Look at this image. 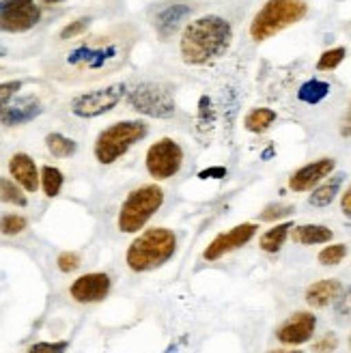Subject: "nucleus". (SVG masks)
<instances>
[{"label": "nucleus", "mask_w": 351, "mask_h": 353, "mask_svg": "<svg viewBox=\"0 0 351 353\" xmlns=\"http://www.w3.org/2000/svg\"><path fill=\"white\" fill-rule=\"evenodd\" d=\"M138 41V30L132 24H117L93 37L80 39L48 63V74L67 82H93L106 78L128 63Z\"/></svg>", "instance_id": "obj_1"}, {"label": "nucleus", "mask_w": 351, "mask_h": 353, "mask_svg": "<svg viewBox=\"0 0 351 353\" xmlns=\"http://www.w3.org/2000/svg\"><path fill=\"white\" fill-rule=\"evenodd\" d=\"M233 41L229 20L220 15H203L183 28L179 41L181 61L188 65H205L220 59Z\"/></svg>", "instance_id": "obj_2"}, {"label": "nucleus", "mask_w": 351, "mask_h": 353, "mask_svg": "<svg viewBox=\"0 0 351 353\" xmlns=\"http://www.w3.org/2000/svg\"><path fill=\"white\" fill-rule=\"evenodd\" d=\"M177 250V235L170 228L153 226L140 233L126 252L128 268L136 274H145L162 268L166 261L172 259Z\"/></svg>", "instance_id": "obj_3"}, {"label": "nucleus", "mask_w": 351, "mask_h": 353, "mask_svg": "<svg viewBox=\"0 0 351 353\" xmlns=\"http://www.w3.org/2000/svg\"><path fill=\"white\" fill-rule=\"evenodd\" d=\"M308 13L304 0H268L250 22V37L254 41H265L280 30L302 22Z\"/></svg>", "instance_id": "obj_4"}, {"label": "nucleus", "mask_w": 351, "mask_h": 353, "mask_svg": "<svg viewBox=\"0 0 351 353\" xmlns=\"http://www.w3.org/2000/svg\"><path fill=\"white\" fill-rule=\"evenodd\" d=\"M164 196L166 194L160 185H140L132 190L119 209V218H117L119 231L132 235L138 233L140 228H145V224L164 205Z\"/></svg>", "instance_id": "obj_5"}, {"label": "nucleus", "mask_w": 351, "mask_h": 353, "mask_svg": "<svg viewBox=\"0 0 351 353\" xmlns=\"http://www.w3.org/2000/svg\"><path fill=\"white\" fill-rule=\"evenodd\" d=\"M149 128L143 121H119L106 128L95 140V160L103 166L114 164L119 157L126 155L134 145L147 136Z\"/></svg>", "instance_id": "obj_6"}, {"label": "nucleus", "mask_w": 351, "mask_h": 353, "mask_svg": "<svg viewBox=\"0 0 351 353\" xmlns=\"http://www.w3.org/2000/svg\"><path fill=\"white\" fill-rule=\"evenodd\" d=\"M132 110L151 117V119H170L174 114L172 93L164 84L157 82H140L130 91Z\"/></svg>", "instance_id": "obj_7"}, {"label": "nucleus", "mask_w": 351, "mask_h": 353, "mask_svg": "<svg viewBox=\"0 0 351 353\" xmlns=\"http://www.w3.org/2000/svg\"><path fill=\"white\" fill-rule=\"evenodd\" d=\"M147 172L155 181H166L174 176L183 166V149L172 138H160L149 147L147 160H145Z\"/></svg>", "instance_id": "obj_8"}, {"label": "nucleus", "mask_w": 351, "mask_h": 353, "mask_svg": "<svg viewBox=\"0 0 351 353\" xmlns=\"http://www.w3.org/2000/svg\"><path fill=\"white\" fill-rule=\"evenodd\" d=\"M126 91H128V86L123 82H117L106 88H99V91L82 93V95L74 97L72 103H69V108H72V112L80 119H95L99 114L110 112L123 99Z\"/></svg>", "instance_id": "obj_9"}, {"label": "nucleus", "mask_w": 351, "mask_h": 353, "mask_svg": "<svg viewBox=\"0 0 351 353\" xmlns=\"http://www.w3.org/2000/svg\"><path fill=\"white\" fill-rule=\"evenodd\" d=\"M41 20V9L34 0H0V30L28 32Z\"/></svg>", "instance_id": "obj_10"}, {"label": "nucleus", "mask_w": 351, "mask_h": 353, "mask_svg": "<svg viewBox=\"0 0 351 353\" xmlns=\"http://www.w3.org/2000/svg\"><path fill=\"white\" fill-rule=\"evenodd\" d=\"M254 235H257V224H252V222L237 224V226L231 228V231L220 233L212 243H209L205 248V252H203V259L205 261H218L224 254L239 250L241 245L248 243Z\"/></svg>", "instance_id": "obj_11"}, {"label": "nucleus", "mask_w": 351, "mask_h": 353, "mask_svg": "<svg viewBox=\"0 0 351 353\" xmlns=\"http://www.w3.org/2000/svg\"><path fill=\"white\" fill-rule=\"evenodd\" d=\"M110 287H112V280L108 274H103V272L84 274L78 280H74V285L69 287V295L80 304H97L108 297Z\"/></svg>", "instance_id": "obj_12"}, {"label": "nucleus", "mask_w": 351, "mask_h": 353, "mask_svg": "<svg viewBox=\"0 0 351 353\" xmlns=\"http://www.w3.org/2000/svg\"><path fill=\"white\" fill-rule=\"evenodd\" d=\"M317 327V316L312 312H295L276 330V339L283 345H304L312 339Z\"/></svg>", "instance_id": "obj_13"}, {"label": "nucleus", "mask_w": 351, "mask_h": 353, "mask_svg": "<svg viewBox=\"0 0 351 353\" xmlns=\"http://www.w3.org/2000/svg\"><path fill=\"white\" fill-rule=\"evenodd\" d=\"M334 168L337 162L332 157H321L317 162H310L302 168H297L289 179V188L293 192H308L312 188H317L323 179H328Z\"/></svg>", "instance_id": "obj_14"}, {"label": "nucleus", "mask_w": 351, "mask_h": 353, "mask_svg": "<svg viewBox=\"0 0 351 353\" xmlns=\"http://www.w3.org/2000/svg\"><path fill=\"white\" fill-rule=\"evenodd\" d=\"M43 112L41 108V101L37 97H22V99H15L9 101L3 110H0V123L5 128H17V125H24V123L37 119Z\"/></svg>", "instance_id": "obj_15"}, {"label": "nucleus", "mask_w": 351, "mask_h": 353, "mask_svg": "<svg viewBox=\"0 0 351 353\" xmlns=\"http://www.w3.org/2000/svg\"><path fill=\"white\" fill-rule=\"evenodd\" d=\"M9 172L22 190H26V192L39 190V170L30 155L15 153L9 160Z\"/></svg>", "instance_id": "obj_16"}, {"label": "nucleus", "mask_w": 351, "mask_h": 353, "mask_svg": "<svg viewBox=\"0 0 351 353\" xmlns=\"http://www.w3.org/2000/svg\"><path fill=\"white\" fill-rule=\"evenodd\" d=\"M192 13V5H183V3H177V5H170L166 9H162L160 13L155 15V30H157V37L162 41L170 39L172 32L181 26V22L185 17Z\"/></svg>", "instance_id": "obj_17"}, {"label": "nucleus", "mask_w": 351, "mask_h": 353, "mask_svg": "<svg viewBox=\"0 0 351 353\" xmlns=\"http://www.w3.org/2000/svg\"><path fill=\"white\" fill-rule=\"evenodd\" d=\"M341 293H343L341 280H337V278L317 280L306 289V302L312 308H325L332 302H337Z\"/></svg>", "instance_id": "obj_18"}, {"label": "nucleus", "mask_w": 351, "mask_h": 353, "mask_svg": "<svg viewBox=\"0 0 351 353\" xmlns=\"http://www.w3.org/2000/svg\"><path fill=\"white\" fill-rule=\"evenodd\" d=\"M343 181H345V174H343V172H339V174H334V176H328V179H323L317 188L312 190L308 203H310L312 207H319V209L332 205V203H334V199L339 196Z\"/></svg>", "instance_id": "obj_19"}, {"label": "nucleus", "mask_w": 351, "mask_h": 353, "mask_svg": "<svg viewBox=\"0 0 351 353\" xmlns=\"http://www.w3.org/2000/svg\"><path fill=\"white\" fill-rule=\"evenodd\" d=\"M291 237L295 243L302 245H317V243H328L334 237V233L330 231L323 224H302L291 228Z\"/></svg>", "instance_id": "obj_20"}, {"label": "nucleus", "mask_w": 351, "mask_h": 353, "mask_svg": "<svg viewBox=\"0 0 351 353\" xmlns=\"http://www.w3.org/2000/svg\"><path fill=\"white\" fill-rule=\"evenodd\" d=\"M291 228H293L291 222H283V224H276L274 228H270V231H265V233L261 235V239H259L261 250L270 252V254L278 252L285 245V241H287V237L291 233Z\"/></svg>", "instance_id": "obj_21"}, {"label": "nucleus", "mask_w": 351, "mask_h": 353, "mask_svg": "<svg viewBox=\"0 0 351 353\" xmlns=\"http://www.w3.org/2000/svg\"><path fill=\"white\" fill-rule=\"evenodd\" d=\"M328 95H330V84L323 80H317V78L304 82L300 86V91H297V99H300L302 103H308V105L321 103Z\"/></svg>", "instance_id": "obj_22"}, {"label": "nucleus", "mask_w": 351, "mask_h": 353, "mask_svg": "<svg viewBox=\"0 0 351 353\" xmlns=\"http://www.w3.org/2000/svg\"><path fill=\"white\" fill-rule=\"evenodd\" d=\"M276 121V112L270 108H254L245 114L243 119V125L248 132L252 134H263L265 130H270V125Z\"/></svg>", "instance_id": "obj_23"}, {"label": "nucleus", "mask_w": 351, "mask_h": 353, "mask_svg": "<svg viewBox=\"0 0 351 353\" xmlns=\"http://www.w3.org/2000/svg\"><path fill=\"white\" fill-rule=\"evenodd\" d=\"M63 181H65L63 172L59 168H54V166H43L41 172H39V183H41V190H43V194L48 199L59 196Z\"/></svg>", "instance_id": "obj_24"}, {"label": "nucleus", "mask_w": 351, "mask_h": 353, "mask_svg": "<svg viewBox=\"0 0 351 353\" xmlns=\"http://www.w3.org/2000/svg\"><path fill=\"white\" fill-rule=\"evenodd\" d=\"M46 147H48V151L54 157H72L78 151L76 140L67 138L63 134H57V132L46 136Z\"/></svg>", "instance_id": "obj_25"}, {"label": "nucleus", "mask_w": 351, "mask_h": 353, "mask_svg": "<svg viewBox=\"0 0 351 353\" xmlns=\"http://www.w3.org/2000/svg\"><path fill=\"white\" fill-rule=\"evenodd\" d=\"M0 201L7 205H15V207H26V194L22 192V188L15 181L7 179V176H0Z\"/></svg>", "instance_id": "obj_26"}, {"label": "nucleus", "mask_w": 351, "mask_h": 353, "mask_svg": "<svg viewBox=\"0 0 351 353\" xmlns=\"http://www.w3.org/2000/svg\"><path fill=\"white\" fill-rule=\"evenodd\" d=\"M347 57V50L345 48H332V50H325L323 54L319 57L317 61V69L319 72H332V69H337Z\"/></svg>", "instance_id": "obj_27"}, {"label": "nucleus", "mask_w": 351, "mask_h": 353, "mask_svg": "<svg viewBox=\"0 0 351 353\" xmlns=\"http://www.w3.org/2000/svg\"><path fill=\"white\" fill-rule=\"evenodd\" d=\"M28 226V220L24 216H17V214H9V216H3L0 218V233L3 235H20L24 228Z\"/></svg>", "instance_id": "obj_28"}, {"label": "nucleus", "mask_w": 351, "mask_h": 353, "mask_svg": "<svg viewBox=\"0 0 351 353\" xmlns=\"http://www.w3.org/2000/svg\"><path fill=\"white\" fill-rule=\"evenodd\" d=\"M347 256V245L345 243H334V245H325V248L319 252V263L321 265H339L343 259Z\"/></svg>", "instance_id": "obj_29"}, {"label": "nucleus", "mask_w": 351, "mask_h": 353, "mask_svg": "<svg viewBox=\"0 0 351 353\" xmlns=\"http://www.w3.org/2000/svg\"><path fill=\"white\" fill-rule=\"evenodd\" d=\"M91 26V17H80V20H76V22H69L63 30H61V34H59V39L61 41H72V39H78L80 34Z\"/></svg>", "instance_id": "obj_30"}, {"label": "nucleus", "mask_w": 351, "mask_h": 353, "mask_svg": "<svg viewBox=\"0 0 351 353\" xmlns=\"http://www.w3.org/2000/svg\"><path fill=\"white\" fill-rule=\"evenodd\" d=\"M289 214H293V207H291V205L278 203V205H270V207L263 209V211H261V216H259V220H263V222H274V220H278V218H287Z\"/></svg>", "instance_id": "obj_31"}, {"label": "nucleus", "mask_w": 351, "mask_h": 353, "mask_svg": "<svg viewBox=\"0 0 351 353\" xmlns=\"http://www.w3.org/2000/svg\"><path fill=\"white\" fill-rule=\"evenodd\" d=\"M337 349H339V336L334 332H328L317 343H312L314 353H334Z\"/></svg>", "instance_id": "obj_32"}, {"label": "nucleus", "mask_w": 351, "mask_h": 353, "mask_svg": "<svg viewBox=\"0 0 351 353\" xmlns=\"http://www.w3.org/2000/svg\"><path fill=\"white\" fill-rule=\"evenodd\" d=\"M57 265L63 274H72L80 268V256L76 252H61L57 259Z\"/></svg>", "instance_id": "obj_33"}, {"label": "nucleus", "mask_w": 351, "mask_h": 353, "mask_svg": "<svg viewBox=\"0 0 351 353\" xmlns=\"http://www.w3.org/2000/svg\"><path fill=\"white\" fill-rule=\"evenodd\" d=\"M22 88V82L20 80H11V82H3L0 84V110L5 108V105L15 97V93Z\"/></svg>", "instance_id": "obj_34"}, {"label": "nucleus", "mask_w": 351, "mask_h": 353, "mask_svg": "<svg viewBox=\"0 0 351 353\" xmlns=\"http://www.w3.org/2000/svg\"><path fill=\"white\" fill-rule=\"evenodd\" d=\"M69 347L67 341H59V343H34L26 353H65Z\"/></svg>", "instance_id": "obj_35"}, {"label": "nucleus", "mask_w": 351, "mask_h": 353, "mask_svg": "<svg viewBox=\"0 0 351 353\" xmlns=\"http://www.w3.org/2000/svg\"><path fill=\"white\" fill-rule=\"evenodd\" d=\"M199 121L203 123L205 128L212 125V121H214V108H212V99H209L207 95L201 97L199 101Z\"/></svg>", "instance_id": "obj_36"}, {"label": "nucleus", "mask_w": 351, "mask_h": 353, "mask_svg": "<svg viewBox=\"0 0 351 353\" xmlns=\"http://www.w3.org/2000/svg\"><path fill=\"white\" fill-rule=\"evenodd\" d=\"M334 312L339 316H349L351 314V287H347V291H343L337 299V306Z\"/></svg>", "instance_id": "obj_37"}, {"label": "nucleus", "mask_w": 351, "mask_h": 353, "mask_svg": "<svg viewBox=\"0 0 351 353\" xmlns=\"http://www.w3.org/2000/svg\"><path fill=\"white\" fill-rule=\"evenodd\" d=\"M201 179H222V176H226V168L224 166H212V168H205L199 172Z\"/></svg>", "instance_id": "obj_38"}, {"label": "nucleus", "mask_w": 351, "mask_h": 353, "mask_svg": "<svg viewBox=\"0 0 351 353\" xmlns=\"http://www.w3.org/2000/svg\"><path fill=\"white\" fill-rule=\"evenodd\" d=\"M341 209L347 218H351V185L347 188V192L341 196Z\"/></svg>", "instance_id": "obj_39"}, {"label": "nucleus", "mask_w": 351, "mask_h": 353, "mask_svg": "<svg viewBox=\"0 0 351 353\" xmlns=\"http://www.w3.org/2000/svg\"><path fill=\"white\" fill-rule=\"evenodd\" d=\"M341 134L345 138H351V117H345L343 123H341Z\"/></svg>", "instance_id": "obj_40"}, {"label": "nucleus", "mask_w": 351, "mask_h": 353, "mask_svg": "<svg viewBox=\"0 0 351 353\" xmlns=\"http://www.w3.org/2000/svg\"><path fill=\"white\" fill-rule=\"evenodd\" d=\"M268 353H302L297 349H276V351H268Z\"/></svg>", "instance_id": "obj_41"}, {"label": "nucleus", "mask_w": 351, "mask_h": 353, "mask_svg": "<svg viewBox=\"0 0 351 353\" xmlns=\"http://www.w3.org/2000/svg\"><path fill=\"white\" fill-rule=\"evenodd\" d=\"M41 5H61L63 0H39Z\"/></svg>", "instance_id": "obj_42"}, {"label": "nucleus", "mask_w": 351, "mask_h": 353, "mask_svg": "<svg viewBox=\"0 0 351 353\" xmlns=\"http://www.w3.org/2000/svg\"><path fill=\"white\" fill-rule=\"evenodd\" d=\"M3 57H7V48L0 43V59H3Z\"/></svg>", "instance_id": "obj_43"}, {"label": "nucleus", "mask_w": 351, "mask_h": 353, "mask_svg": "<svg viewBox=\"0 0 351 353\" xmlns=\"http://www.w3.org/2000/svg\"><path fill=\"white\" fill-rule=\"evenodd\" d=\"M349 347H351V339H349Z\"/></svg>", "instance_id": "obj_44"}]
</instances>
